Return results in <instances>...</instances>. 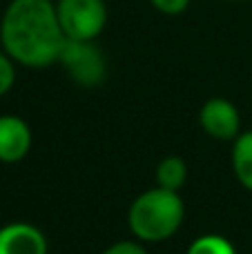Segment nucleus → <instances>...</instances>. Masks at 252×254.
<instances>
[{
    "label": "nucleus",
    "instance_id": "nucleus-12",
    "mask_svg": "<svg viewBox=\"0 0 252 254\" xmlns=\"http://www.w3.org/2000/svg\"><path fill=\"white\" fill-rule=\"evenodd\" d=\"M98 254H150L145 248V243L136 241V239H123V241H116L112 246H107L103 252Z\"/></svg>",
    "mask_w": 252,
    "mask_h": 254
},
{
    "label": "nucleus",
    "instance_id": "nucleus-9",
    "mask_svg": "<svg viewBox=\"0 0 252 254\" xmlns=\"http://www.w3.org/2000/svg\"><path fill=\"white\" fill-rule=\"evenodd\" d=\"M188 181V163L181 156H170L161 158L154 167V185L163 190H172V192H181L183 185Z\"/></svg>",
    "mask_w": 252,
    "mask_h": 254
},
{
    "label": "nucleus",
    "instance_id": "nucleus-8",
    "mask_svg": "<svg viewBox=\"0 0 252 254\" xmlns=\"http://www.w3.org/2000/svg\"><path fill=\"white\" fill-rule=\"evenodd\" d=\"M230 163L239 185L244 190H248V192H252V129L241 131L232 140Z\"/></svg>",
    "mask_w": 252,
    "mask_h": 254
},
{
    "label": "nucleus",
    "instance_id": "nucleus-5",
    "mask_svg": "<svg viewBox=\"0 0 252 254\" xmlns=\"http://www.w3.org/2000/svg\"><path fill=\"white\" fill-rule=\"evenodd\" d=\"M199 125L214 140H235L241 134V114L232 101L212 96L201 105Z\"/></svg>",
    "mask_w": 252,
    "mask_h": 254
},
{
    "label": "nucleus",
    "instance_id": "nucleus-1",
    "mask_svg": "<svg viewBox=\"0 0 252 254\" xmlns=\"http://www.w3.org/2000/svg\"><path fill=\"white\" fill-rule=\"evenodd\" d=\"M0 45L16 65L45 69L65 45L54 0H11L0 20Z\"/></svg>",
    "mask_w": 252,
    "mask_h": 254
},
{
    "label": "nucleus",
    "instance_id": "nucleus-4",
    "mask_svg": "<svg viewBox=\"0 0 252 254\" xmlns=\"http://www.w3.org/2000/svg\"><path fill=\"white\" fill-rule=\"evenodd\" d=\"M56 13L67 40H96L110 16L105 0H56Z\"/></svg>",
    "mask_w": 252,
    "mask_h": 254
},
{
    "label": "nucleus",
    "instance_id": "nucleus-11",
    "mask_svg": "<svg viewBox=\"0 0 252 254\" xmlns=\"http://www.w3.org/2000/svg\"><path fill=\"white\" fill-rule=\"evenodd\" d=\"M16 85V63L7 56V52H0V96L9 94Z\"/></svg>",
    "mask_w": 252,
    "mask_h": 254
},
{
    "label": "nucleus",
    "instance_id": "nucleus-14",
    "mask_svg": "<svg viewBox=\"0 0 252 254\" xmlns=\"http://www.w3.org/2000/svg\"><path fill=\"white\" fill-rule=\"evenodd\" d=\"M226 2H248V0H226Z\"/></svg>",
    "mask_w": 252,
    "mask_h": 254
},
{
    "label": "nucleus",
    "instance_id": "nucleus-6",
    "mask_svg": "<svg viewBox=\"0 0 252 254\" xmlns=\"http://www.w3.org/2000/svg\"><path fill=\"white\" fill-rule=\"evenodd\" d=\"M0 254H49V243L34 223L11 221L0 228Z\"/></svg>",
    "mask_w": 252,
    "mask_h": 254
},
{
    "label": "nucleus",
    "instance_id": "nucleus-3",
    "mask_svg": "<svg viewBox=\"0 0 252 254\" xmlns=\"http://www.w3.org/2000/svg\"><path fill=\"white\" fill-rule=\"evenodd\" d=\"M58 65L78 87L94 89L107 78V56L96 40H67L61 49Z\"/></svg>",
    "mask_w": 252,
    "mask_h": 254
},
{
    "label": "nucleus",
    "instance_id": "nucleus-7",
    "mask_svg": "<svg viewBox=\"0 0 252 254\" xmlns=\"http://www.w3.org/2000/svg\"><path fill=\"white\" fill-rule=\"evenodd\" d=\"M34 134L25 119L16 114L0 116V163H20L29 154Z\"/></svg>",
    "mask_w": 252,
    "mask_h": 254
},
{
    "label": "nucleus",
    "instance_id": "nucleus-13",
    "mask_svg": "<svg viewBox=\"0 0 252 254\" xmlns=\"http://www.w3.org/2000/svg\"><path fill=\"white\" fill-rule=\"evenodd\" d=\"M150 4L163 16H181L190 7V0H150Z\"/></svg>",
    "mask_w": 252,
    "mask_h": 254
},
{
    "label": "nucleus",
    "instance_id": "nucleus-10",
    "mask_svg": "<svg viewBox=\"0 0 252 254\" xmlns=\"http://www.w3.org/2000/svg\"><path fill=\"white\" fill-rule=\"evenodd\" d=\"M186 254H237V248L223 234H201L188 246Z\"/></svg>",
    "mask_w": 252,
    "mask_h": 254
},
{
    "label": "nucleus",
    "instance_id": "nucleus-2",
    "mask_svg": "<svg viewBox=\"0 0 252 254\" xmlns=\"http://www.w3.org/2000/svg\"><path fill=\"white\" fill-rule=\"evenodd\" d=\"M186 203L181 194L159 185L141 192L127 210V228L141 243H163L181 230Z\"/></svg>",
    "mask_w": 252,
    "mask_h": 254
}]
</instances>
